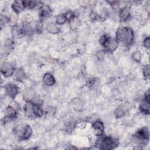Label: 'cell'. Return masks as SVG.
Returning <instances> with one entry per match:
<instances>
[{"label": "cell", "instance_id": "obj_1", "mask_svg": "<svg viewBox=\"0 0 150 150\" xmlns=\"http://www.w3.org/2000/svg\"><path fill=\"white\" fill-rule=\"evenodd\" d=\"M115 38L118 45H120L124 47H128L134 43L135 34L131 28L122 26L117 29Z\"/></svg>", "mask_w": 150, "mask_h": 150}, {"label": "cell", "instance_id": "obj_2", "mask_svg": "<svg viewBox=\"0 0 150 150\" xmlns=\"http://www.w3.org/2000/svg\"><path fill=\"white\" fill-rule=\"evenodd\" d=\"M119 145V139L117 137L111 135H104L97 137L94 145L100 149L111 150L116 148Z\"/></svg>", "mask_w": 150, "mask_h": 150}, {"label": "cell", "instance_id": "obj_3", "mask_svg": "<svg viewBox=\"0 0 150 150\" xmlns=\"http://www.w3.org/2000/svg\"><path fill=\"white\" fill-rule=\"evenodd\" d=\"M99 43L103 47V50L108 53L114 52L118 46V43L115 38H112L108 34L102 35L99 39Z\"/></svg>", "mask_w": 150, "mask_h": 150}, {"label": "cell", "instance_id": "obj_4", "mask_svg": "<svg viewBox=\"0 0 150 150\" xmlns=\"http://www.w3.org/2000/svg\"><path fill=\"white\" fill-rule=\"evenodd\" d=\"M133 140L137 145L141 146L142 148L146 146L149 141V131L146 127H142L135 132L133 135Z\"/></svg>", "mask_w": 150, "mask_h": 150}, {"label": "cell", "instance_id": "obj_5", "mask_svg": "<svg viewBox=\"0 0 150 150\" xmlns=\"http://www.w3.org/2000/svg\"><path fill=\"white\" fill-rule=\"evenodd\" d=\"M13 132L14 135L19 141H26L29 139L33 134L32 127L26 124H21L16 126Z\"/></svg>", "mask_w": 150, "mask_h": 150}, {"label": "cell", "instance_id": "obj_6", "mask_svg": "<svg viewBox=\"0 0 150 150\" xmlns=\"http://www.w3.org/2000/svg\"><path fill=\"white\" fill-rule=\"evenodd\" d=\"M150 92L149 90L148 89L144 94L143 98L141 100V102L139 105V112L145 115H149V109H150Z\"/></svg>", "mask_w": 150, "mask_h": 150}, {"label": "cell", "instance_id": "obj_7", "mask_svg": "<svg viewBox=\"0 0 150 150\" xmlns=\"http://www.w3.org/2000/svg\"><path fill=\"white\" fill-rule=\"evenodd\" d=\"M4 88L6 96L12 100H14L19 92V88L18 86L13 83H6L4 86Z\"/></svg>", "mask_w": 150, "mask_h": 150}, {"label": "cell", "instance_id": "obj_8", "mask_svg": "<svg viewBox=\"0 0 150 150\" xmlns=\"http://www.w3.org/2000/svg\"><path fill=\"white\" fill-rule=\"evenodd\" d=\"M118 18L121 22H128L131 18V11L130 8L127 5L121 7L118 9Z\"/></svg>", "mask_w": 150, "mask_h": 150}, {"label": "cell", "instance_id": "obj_9", "mask_svg": "<svg viewBox=\"0 0 150 150\" xmlns=\"http://www.w3.org/2000/svg\"><path fill=\"white\" fill-rule=\"evenodd\" d=\"M52 9L47 4H41L39 8V20H43L49 18L52 15Z\"/></svg>", "mask_w": 150, "mask_h": 150}, {"label": "cell", "instance_id": "obj_10", "mask_svg": "<svg viewBox=\"0 0 150 150\" xmlns=\"http://www.w3.org/2000/svg\"><path fill=\"white\" fill-rule=\"evenodd\" d=\"M15 68L14 66L8 62H4L1 66V72L2 76L5 77H9L13 76Z\"/></svg>", "mask_w": 150, "mask_h": 150}, {"label": "cell", "instance_id": "obj_11", "mask_svg": "<svg viewBox=\"0 0 150 150\" xmlns=\"http://www.w3.org/2000/svg\"><path fill=\"white\" fill-rule=\"evenodd\" d=\"M91 128L94 134L97 137L101 136L104 132V124L100 120H96L91 123Z\"/></svg>", "mask_w": 150, "mask_h": 150}, {"label": "cell", "instance_id": "obj_12", "mask_svg": "<svg viewBox=\"0 0 150 150\" xmlns=\"http://www.w3.org/2000/svg\"><path fill=\"white\" fill-rule=\"evenodd\" d=\"M23 112L25 117L28 118L33 119L36 118V116L34 113L33 101L25 102L23 106Z\"/></svg>", "mask_w": 150, "mask_h": 150}, {"label": "cell", "instance_id": "obj_13", "mask_svg": "<svg viewBox=\"0 0 150 150\" xmlns=\"http://www.w3.org/2000/svg\"><path fill=\"white\" fill-rule=\"evenodd\" d=\"M128 111V106L126 104L118 106L114 111V115L116 118H121L127 115Z\"/></svg>", "mask_w": 150, "mask_h": 150}, {"label": "cell", "instance_id": "obj_14", "mask_svg": "<svg viewBox=\"0 0 150 150\" xmlns=\"http://www.w3.org/2000/svg\"><path fill=\"white\" fill-rule=\"evenodd\" d=\"M5 117L8 118L9 120H12L18 117L19 111H18L11 105L8 104L5 108Z\"/></svg>", "mask_w": 150, "mask_h": 150}, {"label": "cell", "instance_id": "obj_15", "mask_svg": "<svg viewBox=\"0 0 150 150\" xmlns=\"http://www.w3.org/2000/svg\"><path fill=\"white\" fill-rule=\"evenodd\" d=\"M36 97L35 91L32 88H25L22 93V97L25 102L33 101Z\"/></svg>", "mask_w": 150, "mask_h": 150}, {"label": "cell", "instance_id": "obj_16", "mask_svg": "<svg viewBox=\"0 0 150 150\" xmlns=\"http://www.w3.org/2000/svg\"><path fill=\"white\" fill-rule=\"evenodd\" d=\"M42 81L43 84L47 87L53 86L56 83V80L54 75L51 73H46L43 74L42 77Z\"/></svg>", "mask_w": 150, "mask_h": 150}, {"label": "cell", "instance_id": "obj_17", "mask_svg": "<svg viewBox=\"0 0 150 150\" xmlns=\"http://www.w3.org/2000/svg\"><path fill=\"white\" fill-rule=\"evenodd\" d=\"M33 110L34 113L36 116V118H40L44 114V110L43 108V103L42 101H35V100L33 101Z\"/></svg>", "mask_w": 150, "mask_h": 150}, {"label": "cell", "instance_id": "obj_18", "mask_svg": "<svg viewBox=\"0 0 150 150\" xmlns=\"http://www.w3.org/2000/svg\"><path fill=\"white\" fill-rule=\"evenodd\" d=\"M11 8L12 9V12L16 13L17 15L21 13L25 9L23 1H19V0L14 1L12 3L11 5Z\"/></svg>", "mask_w": 150, "mask_h": 150}, {"label": "cell", "instance_id": "obj_19", "mask_svg": "<svg viewBox=\"0 0 150 150\" xmlns=\"http://www.w3.org/2000/svg\"><path fill=\"white\" fill-rule=\"evenodd\" d=\"M13 77L15 81L18 82H23L26 79L27 75L23 69L19 67L15 69Z\"/></svg>", "mask_w": 150, "mask_h": 150}, {"label": "cell", "instance_id": "obj_20", "mask_svg": "<svg viewBox=\"0 0 150 150\" xmlns=\"http://www.w3.org/2000/svg\"><path fill=\"white\" fill-rule=\"evenodd\" d=\"M46 31L52 35H56L60 32V26L55 23V22H49L46 25Z\"/></svg>", "mask_w": 150, "mask_h": 150}, {"label": "cell", "instance_id": "obj_21", "mask_svg": "<svg viewBox=\"0 0 150 150\" xmlns=\"http://www.w3.org/2000/svg\"><path fill=\"white\" fill-rule=\"evenodd\" d=\"M11 33H12V38H20L23 36L22 24L18 23V24L12 26Z\"/></svg>", "mask_w": 150, "mask_h": 150}, {"label": "cell", "instance_id": "obj_22", "mask_svg": "<svg viewBox=\"0 0 150 150\" xmlns=\"http://www.w3.org/2000/svg\"><path fill=\"white\" fill-rule=\"evenodd\" d=\"M21 24L23 36H30L35 32L34 27L32 26L31 24L27 23L25 22H22L21 23Z\"/></svg>", "mask_w": 150, "mask_h": 150}, {"label": "cell", "instance_id": "obj_23", "mask_svg": "<svg viewBox=\"0 0 150 150\" xmlns=\"http://www.w3.org/2000/svg\"><path fill=\"white\" fill-rule=\"evenodd\" d=\"M23 5L25 6V9H28L29 10H32L35 9L36 7H37L40 3L39 1H32V0H23Z\"/></svg>", "mask_w": 150, "mask_h": 150}, {"label": "cell", "instance_id": "obj_24", "mask_svg": "<svg viewBox=\"0 0 150 150\" xmlns=\"http://www.w3.org/2000/svg\"><path fill=\"white\" fill-rule=\"evenodd\" d=\"M54 22L56 24H57L60 26L65 24L67 22V19L64 13H61L57 15L55 18Z\"/></svg>", "mask_w": 150, "mask_h": 150}, {"label": "cell", "instance_id": "obj_25", "mask_svg": "<svg viewBox=\"0 0 150 150\" xmlns=\"http://www.w3.org/2000/svg\"><path fill=\"white\" fill-rule=\"evenodd\" d=\"M76 126V122L74 121H69L67 122H66L65 125H64V131L68 133H71L74 129L75 128Z\"/></svg>", "mask_w": 150, "mask_h": 150}, {"label": "cell", "instance_id": "obj_26", "mask_svg": "<svg viewBox=\"0 0 150 150\" xmlns=\"http://www.w3.org/2000/svg\"><path fill=\"white\" fill-rule=\"evenodd\" d=\"M68 22L69 23L70 28L73 30H77L80 25V21L78 17H76L73 18V19L70 20Z\"/></svg>", "mask_w": 150, "mask_h": 150}, {"label": "cell", "instance_id": "obj_27", "mask_svg": "<svg viewBox=\"0 0 150 150\" xmlns=\"http://www.w3.org/2000/svg\"><path fill=\"white\" fill-rule=\"evenodd\" d=\"M8 16L9 19V25H10L11 26H13L16 24H18V15L16 13L12 12L9 14Z\"/></svg>", "mask_w": 150, "mask_h": 150}, {"label": "cell", "instance_id": "obj_28", "mask_svg": "<svg viewBox=\"0 0 150 150\" xmlns=\"http://www.w3.org/2000/svg\"><path fill=\"white\" fill-rule=\"evenodd\" d=\"M131 58L136 63H140L142 59V53L139 50H136L131 54Z\"/></svg>", "mask_w": 150, "mask_h": 150}, {"label": "cell", "instance_id": "obj_29", "mask_svg": "<svg viewBox=\"0 0 150 150\" xmlns=\"http://www.w3.org/2000/svg\"><path fill=\"white\" fill-rule=\"evenodd\" d=\"M110 15V11L107 8H103L98 15V19L102 21L106 20Z\"/></svg>", "mask_w": 150, "mask_h": 150}, {"label": "cell", "instance_id": "obj_30", "mask_svg": "<svg viewBox=\"0 0 150 150\" xmlns=\"http://www.w3.org/2000/svg\"><path fill=\"white\" fill-rule=\"evenodd\" d=\"M35 32L36 33L40 34L43 32V21L39 20L38 22H37L35 24V26L34 27Z\"/></svg>", "mask_w": 150, "mask_h": 150}, {"label": "cell", "instance_id": "obj_31", "mask_svg": "<svg viewBox=\"0 0 150 150\" xmlns=\"http://www.w3.org/2000/svg\"><path fill=\"white\" fill-rule=\"evenodd\" d=\"M72 104H73V108L76 111L81 110L83 107V103L80 100H79L77 98H76L75 100H74Z\"/></svg>", "mask_w": 150, "mask_h": 150}, {"label": "cell", "instance_id": "obj_32", "mask_svg": "<svg viewBox=\"0 0 150 150\" xmlns=\"http://www.w3.org/2000/svg\"><path fill=\"white\" fill-rule=\"evenodd\" d=\"M14 40L12 38H9V39H7L4 43V46L6 48V50H10L11 49H13V46H14Z\"/></svg>", "mask_w": 150, "mask_h": 150}, {"label": "cell", "instance_id": "obj_33", "mask_svg": "<svg viewBox=\"0 0 150 150\" xmlns=\"http://www.w3.org/2000/svg\"><path fill=\"white\" fill-rule=\"evenodd\" d=\"M0 23H1V28L3 29L4 27L6 26V25H9V19L8 16L5 14L2 13L1 15V19H0Z\"/></svg>", "mask_w": 150, "mask_h": 150}, {"label": "cell", "instance_id": "obj_34", "mask_svg": "<svg viewBox=\"0 0 150 150\" xmlns=\"http://www.w3.org/2000/svg\"><path fill=\"white\" fill-rule=\"evenodd\" d=\"M142 74L144 79L145 80H148L149 79V64H146L144 66L142 69Z\"/></svg>", "mask_w": 150, "mask_h": 150}, {"label": "cell", "instance_id": "obj_35", "mask_svg": "<svg viewBox=\"0 0 150 150\" xmlns=\"http://www.w3.org/2000/svg\"><path fill=\"white\" fill-rule=\"evenodd\" d=\"M97 79L94 77H90L87 80L86 85L88 88H92L96 85L97 83Z\"/></svg>", "mask_w": 150, "mask_h": 150}, {"label": "cell", "instance_id": "obj_36", "mask_svg": "<svg viewBox=\"0 0 150 150\" xmlns=\"http://www.w3.org/2000/svg\"><path fill=\"white\" fill-rule=\"evenodd\" d=\"M142 44L144 47L146 49H149L150 47V38L149 36H146L144 39H143V42H142Z\"/></svg>", "mask_w": 150, "mask_h": 150}, {"label": "cell", "instance_id": "obj_37", "mask_svg": "<svg viewBox=\"0 0 150 150\" xmlns=\"http://www.w3.org/2000/svg\"><path fill=\"white\" fill-rule=\"evenodd\" d=\"M79 5H80L83 8H87L90 5V1H79Z\"/></svg>", "mask_w": 150, "mask_h": 150}, {"label": "cell", "instance_id": "obj_38", "mask_svg": "<svg viewBox=\"0 0 150 150\" xmlns=\"http://www.w3.org/2000/svg\"><path fill=\"white\" fill-rule=\"evenodd\" d=\"M33 18L30 15L28 14L25 16V19H24V21H23V22L31 24L32 22H33Z\"/></svg>", "mask_w": 150, "mask_h": 150}, {"label": "cell", "instance_id": "obj_39", "mask_svg": "<svg viewBox=\"0 0 150 150\" xmlns=\"http://www.w3.org/2000/svg\"><path fill=\"white\" fill-rule=\"evenodd\" d=\"M104 50L103 51H99L97 54V57L99 60H101L104 59Z\"/></svg>", "mask_w": 150, "mask_h": 150}]
</instances>
